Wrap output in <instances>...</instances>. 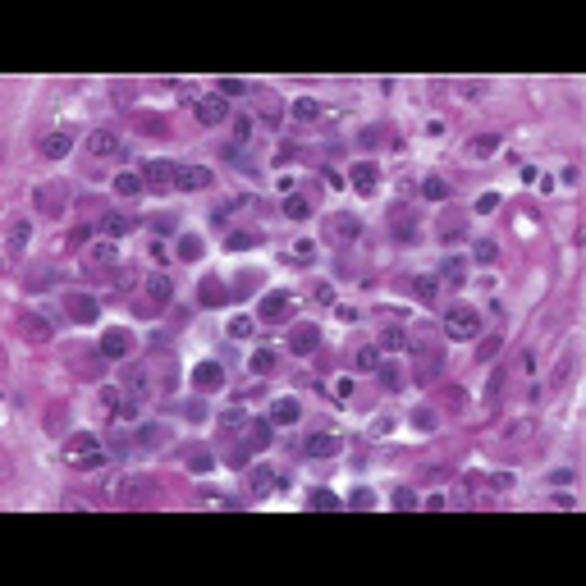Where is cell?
Segmentation results:
<instances>
[{"label":"cell","instance_id":"62","mask_svg":"<svg viewBox=\"0 0 586 586\" xmlns=\"http://www.w3.org/2000/svg\"><path fill=\"white\" fill-rule=\"evenodd\" d=\"M183 413H188V417H193V422H202V417H207V408H202V403H197V398H188V408H183Z\"/></svg>","mask_w":586,"mask_h":586},{"label":"cell","instance_id":"51","mask_svg":"<svg viewBox=\"0 0 586 586\" xmlns=\"http://www.w3.org/2000/svg\"><path fill=\"white\" fill-rule=\"evenodd\" d=\"M444 403H449V408H454V413H463V403H467V394H463V389H458V385H449V389H444Z\"/></svg>","mask_w":586,"mask_h":586},{"label":"cell","instance_id":"10","mask_svg":"<svg viewBox=\"0 0 586 586\" xmlns=\"http://www.w3.org/2000/svg\"><path fill=\"white\" fill-rule=\"evenodd\" d=\"M435 280H440V289H463L467 285V257H440Z\"/></svg>","mask_w":586,"mask_h":586},{"label":"cell","instance_id":"49","mask_svg":"<svg viewBox=\"0 0 586 586\" xmlns=\"http://www.w3.org/2000/svg\"><path fill=\"white\" fill-rule=\"evenodd\" d=\"M380 371V380H385V389H398V385H403V371H398V367H376Z\"/></svg>","mask_w":586,"mask_h":586},{"label":"cell","instance_id":"5","mask_svg":"<svg viewBox=\"0 0 586 586\" xmlns=\"http://www.w3.org/2000/svg\"><path fill=\"white\" fill-rule=\"evenodd\" d=\"M64 311H69V321H78V326H92V321L101 316V302L87 289H69L64 293Z\"/></svg>","mask_w":586,"mask_h":586},{"label":"cell","instance_id":"9","mask_svg":"<svg viewBox=\"0 0 586 586\" xmlns=\"http://www.w3.org/2000/svg\"><path fill=\"white\" fill-rule=\"evenodd\" d=\"M207 183H216V174H211L207 165H174V188L197 193V188H207Z\"/></svg>","mask_w":586,"mask_h":586},{"label":"cell","instance_id":"56","mask_svg":"<svg viewBox=\"0 0 586 586\" xmlns=\"http://www.w3.org/2000/svg\"><path fill=\"white\" fill-rule=\"evenodd\" d=\"M188 467H193V472H211V467H216V458H211V454H193Z\"/></svg>","mask_w":586,"mask_h":586},{"label":"cell","instance_id":"50","mask_svg":"<svg viewBox=\"0 0 586 586\" xmlns=\"http://www.w3.org/2000/svg\"><path fill=\"white\" fill-rule=\"evenodd\" d=\"M463 234H467V224H463V220H449L444 229H440V239H444V243H454V239H463Z\"/></svg>","mask_w":586,"mask_h":586},{"label":"cell","instance_id":"54","mask_svg":"<svg viewBox=\"0 0 586 586\" xmlns=\"http://www.w3.org/2000/svg\"><path fill=\"white\" fill-rule=\"evenodd\" d=\"M371 504H376V495H371V490H353V495H348V509H371Z\"/></svg>","mask_w":586,"mask_h":586},{"label":"cell","instance_id":"58","mask_svg":"<svg viewBox=\"0 0 586 586\" xmlns=\"http://www.w3.org/2000/svg\"><path fill=\"white\" fill-rule=\"evenodd\" d=\"M151 224H156V234H170L174 229V216H165V211H161V216H151Z\"/></svg>","mask_w":586,"mask_h":586},{"label":"cell","instance_id":"16","mask_svg":"<svg viewBox=\"0 0 586 586\" xmlns=\"http://www.w3.org/2000/svg\"><path fill=\"white\" fill-rule=\"evenodd\" d=\"M321 348V330L316 326H298V330H289V353H316Z\"/></svg>","mask_w":586,"mask_h":586},{"label":"cell","instance_id":"43","mask_svg":"<svg viewBox=\"0 0 586 586\" xmlns=\"http://www.w3.org/2000/svg\"><path fill=\"white\" fill-rule=\"evenodd\" d=\"M500 344H504V339H500V335H486V339H481V344H476V362H481V367H486V362H490V357H495V353H500Z\"/></svg>","mask_w":586,"mask_h":586},{"label":"cell","instance_id":"3","mask_svg":"<svg viewBox=\"0 0 586 586\" xmlns=\"http://www.w3.org/2000/svg\"><path fill=\"white\" fill-rule=\"evenodd\" d=\"M33 207H37V216L60 220L64 207H69V183H37L33 188Z\"/></svg>","mask_w":586,"mask_h":586},{"label":"cell","instance_id":"64","mask_svg":"<svg viewBox=\"0 0 586 586\" xmlns=\"http://www.w3.org/2000/svg\"><path fill=\"white\" fill-rule=\"evenodd\" d=\"M463 96H486V83H463Z\"/></svg>","mask_w":586,"mask_h":586},{"label":"cell","instance_id":"46","mask_svg":"<svg viewBox=\"0 0 586 586\" xmlns=\"http://www.w3.org/2000/svg\"><path fill=\"white\" fill-rule=\"evenodd\" d=\"M500 389H504V367H495L490 371V385H486V403H495V398H500Z\"/></svg>","mask_w":586,"mask_h":586},{"label":"cell","instance_id":"17","mask_svg":"<svg viewBox=\"0 0 586 586\" xmlns=\"http://www.w3.org/2000/svg\"><path fill=\"white\" fill-rule=\"evenodd\" d=\"M248 490L257 495V500H266V495L275 490V467H266V463L248 467Z\"/></svg>","mask_w":586,"mask_h":586},{"label":"cell","instance_id":"22","mask_svg":"<svg viewBox=\"0 0 586 586\" xmlns=\"http://www.w3.org/2000/svg\"><path fill=\"white\" fill-rule=\"evenodd\" d=\"M326 229L335 234V239H344V243H353L357 234H362V224H357V216H348V211H339V216H330L326 220Z\"/></svg>","mask_w":586,"mask_h":586},{"label":"cell","instance_id":"28","mask_svg":"<svg viewBox=\"0 0 586 586\" xmlns=\"http://www.w3.org/2000/svg\"><path fill=\"white\" fill-rule=\"evenodd\" d=\"M248 371L252 376H270V371H275V348H257V353L248 357Z\"/></svg>","mask_w":586,"mask_h":586},{"label":"cell","instance_id":"42","mask_svg":"<svg viewBox=\"0 0 586 586\" xmlns=\"http://www.w3.org/2000/svg\"><path fill=\"white\" fill-rule=\"evenodd\" d=\"M179 257L183 261H197L202 257V239H197V234H179Z\"/></svg>","mask_w":586,"mask_h":586},{"label":"cell","instance_id":"15","mask_svg":"<svg viewBox=\"0 0 586 586\" xmlns=\"http://www.w3.org/2000/svg\"><path fill=\"white\" fill-rule=\"evenodd\" d=\"M348 183H353V188L362 193V197H371V193L380 188V170H376L371 161H357L353 170H348Z\"/></svg>","mask_w":586,"mask_h":586},{"label":"cell","instance_id":"35","mask_svg":"<svg viewBox=\"0 0 586 586\" xmlns=\"http://www.w3.org/2000/svg\"><path fill=\"white\" fill-rule=\"evenodd\" d=\"M285 216L289 220H307L311 216V202L302 197V193H289V197H285Z\"/></svg>","mask_w":586,"mask_h":586},{"label":"cell","instance_id":"61","mask_svg":"<svg viewBox=\"0 0 586 586\" xmlns=\"http://www.w3.org/2000/svg\"><path fill=\"white\" fill-rule=\"evenodd\" d=\"M316 302H321V307H330V302H335V289H330V285H316Z\"/></svg>","mask_w":586,"mask_h":586},{"label":"cell","instance_id":"26","mask_svg":"<svg viewBox=\"0 0 586 586\" xmlns=\"http://www.w3.org/2000/svg\"><path fill=\"white\" fill-rule=\"evenodd\" d=\"M124 385H129V398H133V403H146V398H151V380H146V371H142V367H133Z\"/></svg>","mask_w":586,"mask_h":586},{"label":"cell","instance_id":"34","mask_svg":"<svg viewBox=\"0 0 586 586\" xmlns=\"http://www.w3.org/2000/svg\"><path fill=\"white\" fill-rule=\"evenodd\" d=\"M243 426H248L243 408H229V413H220V435H243Z\"/></svg>","mask_w":586,"mask_h":586},{"label":"cell","instance_id":"13","mask_svg":"<svg viewBox=\"0 0 586 586\" xmlns=\"http://www.w3.org/2000/svg\"><path fill=\"white\" fill-rule=\"evenodd\" d=\"M37 151H42L46 161H60V156H69V151H74V133H69V129H55V133H46V138L37 142Z\"/></svg>","mask_w":586,"mask_h":586},{"label":"cell","instance_id":"27","mask_svg":"<svg viewBox=\"0 0 586 586\" xmlns=\"http://www.w3.org/2000/svg\"><path fill=\"white\" fill-rule=\"evenodd\" d=\"M224 298H229L224 280H216V275H207V280H202V307H220Z\"/></svg>","mask_w":586,"mask_h":586},{"label":"cell","instance_id":"7","mask_svg":"<svg viewBox=\"0 0 586 586\" xmlns=\"http://www.w3.org/2000/svg\"><path fill=\"white\" fill-rule=\"evenodd\" d=\"M302 454L307 458H339L344 454V440H339L335 431H311L307 440H302Z\"/></svg>","mask_w":586,"mask_h":586},{"label":"cell","instance_id":"33","mask_svg":"<svg viewBox=\"0 0 586 586\" xmlns=\"http://www.w3.org/2000/svg\"><path fill=\"white\" fill-rule=\"evenodd\" d=\"M435 367H444V362H440L431 348H422V357H417V380H422V385H431V380H435Z\"/></svg>","mask_w":586,"mask_h":586},{"label":"cell","instance_id":"30","mask_svg":"<svg viewBox=\"0 0 586 586\" xmlns=\"http://www.w3.org/2000/svg\"><path fill=\"white\" fill-rule=\"evenodd\" d=\"M129 229H133V220H129V216H120V211L101 216V234H105V239H120V234H129Z\"/></svg>","mask_w":586,"mask_h":586},{"label":"cell","instance_id":"47","mask_svg":"<svg viewBox=\"0 0 586 586\" xmlns=\"http://www.w3.org/2000/svg\"><path fill=\"white\" fill-rule=\"evenodd\" d=\"M252 330H257V326H252V316H234V321H229V335H234V339H248Z\"/></svg>","mask_w":586,"mask_h":586},{"label":"cell","instance_id":"59","mask_svg":"<svg viewBox=\"0 0 586 586\" xmlns=\"http://www.w3.org/2000/svg\"><path fill=\"white\" fill-rule=\"evenodd\" d=\"M527 435H532V422H513L509 426V440H527Z\"/></svg>","mask_w":586,"mask_h":586},{"label":"cell","instance_id":"4","mask_svg":"<svg viewBox=\"0 0 586 586\" xmlns=\"http://www.w3.org/2000/svg\"><path fill=\"white\" fill-rule=\"evenodd\" d=\"M476 330H481V311H476V307L458 302V307L444 311V335L449 339H476Z\"/></svg>","mask_w":586,"mask_h":586},{"label":"cell","instance_id":"2","mask_svg":"<svg viewBox=\"0 0 586 586\" xmlns=\"http://www.w3.org/2000/svg\"><path fill=\"white\" fill-rule=\"evenodd\" d=\"M142 293H146V298H138V316H156L161 307H170L174 285H170V275H165V270H151V275L142 280Z\"/></svg>","mask_w":586,"mask_h":586},{"label":"cell","instance_id":"44","mask_svg":"<svg viewBox=\"0 0 586 586\" xmlns=\"http://www.w3.org/2000/svg\"><path fill=\"white\" fill-rule=\"evenodd\" d=\"M394 224H389V229L398 234V239H413V216H408V211H394V216H389Z\"/></svg>","mask_w":586,"mask_h":586},{"label":"cell","instance_id":"31","mask_svg":"<svg viewBox=\"0 0 586 586\" xmlns=\"http://www.w3.org/2000/svg\"><path fill=\"white\" fill-rule=\"evenodd\" d=\"M380 348H385V353H403L408 348V330H398V326L380 330Z\"/></svg>","mask_w":586,"mask_h":586},{"label":"cell","instance_id":"60","mask_svg":"<svg viewBox=\"0 0 586 586\" xmlns=\"http://www.w3.org/2000/svg\"><path fill=\"white\" fill-rule=\"evenodd\" d=\"M335 394H339V398H353V380L339 376V380H335Z\"/></svg>","mask_w":586,"mask_h":586},{"label":"cell","instance_id":"25","mask_svg":"<svg viewBox=\"0 0 586 586\" xmlns=\"http://www.w3.org/2000/svg\"><path fill=\"white\" fill-rule=\"evenodd\" d=\"M298 417H302V403H298V398H280V403L270 408V422H275V426H293Z\"/></svg>","mask_w":586,"mask_h":586},{"label":"cell","instance_id":"53","mask_svg":"<svg viewBox=\"0 0 586 586\" xmlns=\"http://www.w3.org/2000/svg\"><path fill=\"white\" fill-rule=\"evenodd\" d=\"M220 96H248V83H239V78H224V83H220Z\"/></svg>","mask_w":586,"mask_h":586},{"label":"cell","instance_id":"12","mask_svg":"<svg viewBox=\"0 0 586 586\" xmlns=\"http://www.w3.org/2000/svg\"><path fill=\"white\" fill-rule=\"evenodd\" d=\"M87 270H96V275H101V270H120V252H115V243H92V248H87Z\"/></svg>","mask_w":586,"mask_h":586},{"label":"cell","instance_id":"41","mask_svg":"<svg viewBox=\"0 0 586 586\" xmlns=\"http://www.w3.org/2000/svg\"><path fill=\"white\" fill-rule=\"evenodd\" d=\"M472 257H476V266H490L495 257H500V248H495V239H476V248H472Z\"/></svg>","mask_w":586,"mask_h":586},{"label":"cell","instance_id":"21","mask_svg":"<svg viewBox=\"0 0 586 586\" xmlns=\"http://www.w3.org/2000/svg\"><path fill=\"white\" fill-rule=\"evenodd\" d=\"M87 151H92V156H120L124 146H120V138H115L110 129H92V133H87Z\"/></svg>","mask_w":586,"mask_h":586},{"label":"cell","instance_id":"6","mask_svg":"<svg viewBox=\"0 0 586 586\" xmlns=\"http://www.w3.org/2000/svg\"><path fill=\"white\" fill-rule=\"evenodd\" d=\"M270 431H275V422H270V417H266V422H248V426H243V449L234 454V463H243L248 454H261V449L270 444Z\"/></svg>","mask_w":586,"mask_h":586},{"label":"cell","instance_id":"48","mask_svg":"<svg viewBox=\"0 0 586 586\" xmlns=\"http://www.w3.org/2000/svg\"><path fill=\"white\" fill-rule=\"evenodd\" d=\"M311 257H316V243H311V239H298V243H293V261H311Z\"/></svg>","mask_w":586,"mask_h":586},{"label":"cell","instance_id":"1","mask_svg":"<svg viewBox=\"0 0 586 586\" xmlns=\"http://www.w3.org/2000/svg\"><path fill=\"white\" fill-rule=\"evenodd\" d=\"M64 463L74 467V472H96V467H105V449L101 440H96L92 431H78L64 440Z\"/></svg>","mask_w":586,"mask_h":586},{"label":"cell","instance_id":"19","mask_svg":"<svg viewBox=\"0 0 586 586\" xmlns=\"http://www.w3.org/2000/svg\"><path fill=\"white\" fill-rule=\"evenodd\" d=\"M193 385H197V389H220L224 385V367L211 362V357H207V362H197V367H193Z\"/></svg>","mask_w":586,"mask_h":586},{"label":"cell","instance_id":"38","mask_svg":"<svg viewBox=\"0 0 586 586\" xmlns=\"http://www.w3.org/2000/svg\"><path fill=\"white\" fill-rule=\"evenodd\" d=\"M413 293H417L422 302H431L435 293H440V280H435V270H431V275H417V280H413Z\"/></svg>","mask_w":586,"mask_h":586},{"label":"cell","instance_id":"11","mask_svg":"<svg viewBox=\"0 0 586 586\" xmlns=\"http://www.w3.org/2000/svg\"><path fill=\"white\" fill-rule=\"evenodd\" d=\"M193 110H197V120H202V124H224V120H229V105H224V96H220V92L197 96V101H193Z\"/></svg>","mask_w":586,"mask_h":586},{"label":"cell","instance_id":"45","mask_svg":"<svg viewBox=\"0 0 586 586\" xmlns=\"http://www.w3.org/2000/svg\"><path fill=\"white\" fill-rule=\"evenodd\" d=\"M161 435H165V431L151 422V426H142V431H138V444H142V449H156V444H161Z\"/></svg>","mask_w":586,"mask_h":586},{"label":"cell","instance_id":"55","mask_svg":"<svg viewBox=\"0 0 586 586\" xmlns=\"http://www.w3.org/2000/svg\"><path fill=\"white\" fill-rule=\"evenodd\" d=\"M476 211H481V216H490V211H500V193H481V202H476Z\"/></svg>","mask_w":586,"mask_h":586},{"label":"cell","instance_id":"14","mask_svg":"<svg viewBox=\"0 0 586 586\" xmlns=\"http://www.w3.org/2000/svg\"><path fill=\"white\" fill-rule=\"evenodd\" d=\"M293 311V293H266V298L257 302V316L261 321H285Z\"/></svg>","mask_w":586,"mask_h":586},{"label":"cell","instance_id":"40","mask_svg":"<svg viewBox=\"0 0 586 586\" xmlns=\"http://www.w3.org/2000/svg\"><path fill=\"white\" fill-rule=\"evenodd\" d=\"M422 197H431V202H444V197H449V183L440 179V174H431V179H422Z\"/></svg>","mask_w":586,"mask_h":586},{"label":"cell","instance_id":"18","mask_svg":"<svg viewBox=\"0 0 586 586\" xmlns=\"http://www.w3.org/2000/svg\"><path fill=\"white\" fill-rule=\"evenodd\" d=\"M18 330H23V339H33V344H46V339H51V321L37 316V311H23V316H18Z\"/></svg>","mask_w":586,"mask_h":586},{"label":"cell","instance_id":"57","mask_svg":"<svg viewBox=\"0 0 586 586\" xmlns=\"http://www.w3.org/2000/svg\"><path fill=\"white\" fill-rule=\"evenodd\" d=\"M413 422L422 426V431H431V426H435V413H431V408H417V413H413Z\"/></svg>","mask_w":586,"mask_h":586},{"label":"cell","instance_id":"36","mask_svg":"<svg viewBox=\"0 0 586 586\" xmlns=\"http://www.w3.org/2000/svg\"><path fill=\"white\" fill-rule=\"evenodd\" d=\"M289 110H293V120L311 124V120H316V115H321V101H311V96H298V101H293Z\"/></svg>","mask_w":586,"mask_h":586},{"label":"cell","instance_id":"20","mask_svg":"<svg viewBox=\"0 0 586 586\" xmlns=\"http://www.w3.org/2000/svg\"><path fill=\"white\" fill-rule=\"evenodd\" d=\"M96 348H101V357H129L133 353V339L124 335V330H105Z\"/></svg>","mask_w":586,"mask_h":586},{"label":"cell","instance_id":"32","mask_svg":"<svg viewBox=\"0 0 586 586\" xmlns=\"http://www.w3.org/2000/svg\"><path fill=\"white\" fill-rule=\"evenodd\" d=\"M307 509H316V513H335V509H339V495H335V490H311V495H307Z\"/></svg>","mask_w":586,"mask_h":586},{"label":"cell","instance_id":"37","mask_svg":"<svg viewBox=\"0 0 586 586\" xmlns=\"http://www.w3.org/2000/svg\"><path fill=\"white\" fill-rule=\"evenodd\" d=\"M115 193H120V197H138V193H142V179H138V174H129V170L115 174Z\"/></svg>","mask_w":586,"mask_h":586},{"label":"cell","instance_id":"39","mask_svg":"<svg viewBox=\"0 0 586 586\" xmlns=\"http://www.w3.org/2000/svg\"><path fill=\"white\" fill-rule=\"evenodd\" d=\"M353 367H357V371H376V367H380V348H376V344L357 348V353H353Z\"/></svg>","mask_w":586,"mask_h":586},{"label":"cell","instance_id":"23","mask_svg":"<svg viewBox=\"0 0 586 586\" xmlns=\"http://www.w3.org/2000/svg\"><path fill=\"white\" fill-rule=\"evenodd\" d=\"M28 239H33V220H23V216H14V224H9V257H23V248H28Z\"/></svg>","mask_w":586,"mask_h":586},{"label":"cell","instance_id":"8","mask_svg":"<svg viewBox=\"0 0 586 586\" xmlns=\"http://www.w3.org/2000/svg\"><path fill=\"white\" fill-rule=\"evenodd\" d=\"M138 179H142L151 193H170V188H174V165H170V161H142Z\"/></svg>","mask_w":586,"mask_h":586},{"label":"cell","instance_id":"29","mask_svg":"<svg viewBox=\"0 0 586 586\" xmlns=\"http://www.w3.org/2000/svg\"><path fill=\"white\" fill-rule=\"evenodd\" d=\"M224 243H229V252H252V248L261 243V234H257V229H234Z\"/></svg>","mask_w":586,"mask_h":586},{"label":"cell","instance_id":"63","mask_svg":"<svg viewBox=\"0 0 586 586\" xmlns=\"http://www.w3.org/2000/svg\"><path fill=\"white\" fill-rule=\"evenodd\" d=\"M115 289H133V270H115Z\"/></svg>","mask_w":586,"mask_h":586},{"label":"cell","instance_id":"24","mask_svg":"<svg viewBox=\"0 0 586 586\" xmlns=\"http://www.w3.org/2000/svg\"><path fill=\"white\" fill-rule=\"evenodd\" d=\"M500 151V138L495 133H476V138H467V156L472 161H486V156H495Z\"/></svg>","mask_w":586,"mask_h":586},{"label":"cell","instance_id":"52","mask_svg":"<svg viewBox=\"0 0 586 586\" xmlns=\"http://www.w3.org/2000/svg\"><path fill=\"white\" fill-rule=\"evenodd\" d=\"M417 504H422V500H417L413 490H403V486L394 490V509H417Z\"/></svg>","mask_w":586,"mask_h":586}]
</instances>
